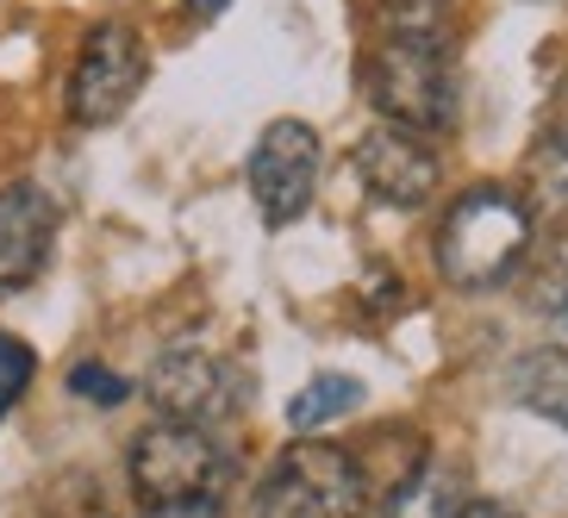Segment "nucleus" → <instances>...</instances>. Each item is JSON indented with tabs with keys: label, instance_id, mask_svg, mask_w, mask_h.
<instances>
[{
	"label": "nucleus",
	"instance_id": "1",
	"mask_svg": "<svg viewBox=\"0 0 568 518\" xmlns=\"http://www.w3.org/2000/svg\"><path fill=\"white\" fill-rule=\"evenodd\" d=\"M531 201L518 187L475 182L463 187L437 225V275L463 294H494L531 263Z\"/></svg>",
	"mask_w": 568,
	"mask_h": 518
},
{
	"label": "nucleus",
	"instance_id": "2",
	"mask_svg": "<svg viewBox=\"0 0 568 518\" xmlns=\"http://www.w3.org/2000/svg\"><path fill=\"white\" fill-rule=\"evenodd\" d=\"M368 506V468L344 444H287L251 494V518H356Z\"/></svg>",
	"mask_w": 568,
	"mask_h": 518
},
{
	"label": "nucleus",
	"instance_id": "3",
	"mask_svg": "<svg viewBox=\"0 0 568 518\" xmlns=\"http://www.w3.org/2000/svg\"><path fill=\"white\" fill-rule=\"evenodd\" d=\"M125 475H132L138 500L144 506H175V500H219L237 475V456L219 444L201 425H144L132 437V456H125Z\"/></svg>",
	"mask_w": 568,
	"mask_h": 518
},
{
	"label": "nucleus",
	"instance_id": "4",
	"mask_svg": "<svg viewBox=\"0 0 568 518\" xmlns=\"http://www.w3.org/2000/svg\"><path fill=\"white\" fill-rule=\"evenodd\" d=\"M363 94L382 113V125L413 138H444L463 113L450 57L413 51V44H375L363 63Z\"/></svg>",
	"mask_w": 568,
	"mask_h": 518
},
{
	"label": "nucleus",
	"instance_id": "5",
	"mask_svg": "<svg viewBox=\"0 0 568 518\" xmlns=\"http://www.w3.org/2000/svg\"><path fill=\"white\" fill-rule=\"evenodd\" d=\"M151 75V51H144V32L132 19H101L94 32L82 38L75 69H69V119L75 125H113L125 106L138 101V88Z\"/></svg>",
	"mask_w": 568,
	"mask_h": 518
},
{
	"label": "nucleus",
	"instance_id": "6",
	"mask_svg": "<svg viewBox=\"0 0 568 518\" xmlns=\"http://www.w3.org/2000/svg\"><path fill=\"white\" fill-rule=\"evenodd\" d=\"M318 163H325V144L306 119H268L251 151V201L263 225H294L313 206Z\"/></svg>",
	"mask_w": 568,
	"mask_h": 518
},
{
	"label": "nucleus",
	"instance_id": "7",
	"mask_svg": "<svg viewBox=\"0 0 568 518\" xmlns=\"http://www.w3.org/2000/svg\"><path fill=\"white\" fill-rule=\"evenodd\" d=\"M144 394H151V406L169 425H201V431H213L219 418H232L244 406V375L213 351L175 344V351H163L151 363Z\"/></svg>",
	"mask_w": 568,
	"mask_h": 518
},
{
	"label": "nucleus",
	"instance_id": "8",
	"mask_svg": "<svg viewBox=\"0 0 568 518\" xmlns=\"http://www.w3.org/2000/svg\"><path fill=\"white\" fill-rule=\"evenodd\" d=\"M363 187L375 194L382 206H400V213H418V206L437 194L444 182V163H437L432 138H413V132H394V125H368L351 151Z\"/></svg>",
	"mask_w": 568,
	"mask_h": 518
},
{
	"label": "nucleus",
	"instance_id": "9",
	"mask_svg": "<svg viewBox=\"0 0 568 518\" xmlns=\"http://www.w3.org/2000/svg\"><path fill=\"white\" fill-rule=\"evenodd\" d=\"M57 244V201L38 182L0 187V301L32 287Z\"/></svg>",
	"mask_w": 568,
	"mask_h": 518
},
{
	"label": "nucleus",
	"instance_id": "10",
	"mask_svg": "<svg viewBox=\"0 0 568 518\" xmlns=\"http://www.w3.org/2000/svg\"><path fill=\"white\" fill-rule=\"evenodd\" d=\"M463 506V475L444 463H418L382 494V518H456Z\"/></svg>",
	"mask_w": 568,
	"mask_h": 518
},
{
	"label": "nucleus",
	"instance_id": "11",
	"mask_svg": "<svg viewBox=\"0 0 568 518\" xmlns=\"http://www.w3.org/2000/svg\"><path fill=\"white\" fill-rule=\"evenodd\" d=\"M456 0H387L382 7V44H413V51L450 57L456 44Z\"/></svg>",
	"mask_w": 568,
	"mask_h": 518
},
{
	"label": "nucleus",
	"instance_id": "12",
	"mask_svg": "<svg viewBox=\"0 0 568 518\" xmlns=\"http://www.w3.org/2000/svg\"><path fill=\"white\" fill-rule=\"evenodd\" d=\"M518 406H531L537 418H550L568 431V351H531L518 356L513 375H506Z\"/></svg>",
	"mask_w": 568,
	"mask_h": 518
},
{
	"label": "nucleus",
	"instance_id": "13",
	"mask_svg": "<svg viewBox=\"0 0 568 518\" xmlns=\"http://www.w3.org/2000/svg\"><path fill=\"white\" fill-rule=\"evenodd\" d=\"M356 406H363V382L332 368V375H313V382L287 400V425H294V431H325L337 418H351Z\"/></svg>",
	"mask_w": 568,
	"mask_h": 518
},
{
	"label": "nucleus",
	"instance_id": "14",
	"mask_svg": "<svg viewBox=\"0 0 568 518\" xmlns=\"http://www.w3.org/2000/svg\"><path fill=\"white\" fill-rule=\"evenodd\" d=\"M525 187H531L537 206H568V125H550V132L531 144V163H525Z\"/></svg>",
	"mask_w": 568,
	"mask_h": 518
},
{
	"label": "nucleus",
	"instance_id": "15",
	"mask_svg": "<svg viewBox=\"0 0 568 518\" xmlns=\"http://www.w3.org/2000/svg\"><path fill=\"white\" fill-rule=\"evenodd\" d=\"M531 306L537 313H568V237H556V244H544V256H537L531 268Z\"/></svg>",
	"mask_w": 568,
	"mask_h": 518
},
{
	"label": "nucleus",
	"instance_id": "16",
	"mask_svg": "<svg viewBox=\"0 0 568 518\" xmlns=\"http://www.w3.org/2000/svg\"><path fill=\"white\" fill-rule=\"evenodd\" d=\"M32 375H38V356H32V344H19L13 332H0V418L19 406V394L32 387Z\"/></svg>",
	"mask_w": 568,
	"mask_h": 518
},
{
	"label": "nucleus",
	"instance_id": "17",
	"mask_svg": "<svg viewBox=\"0 0 568 518\" xmlns=\"http://www.w3.org/2000/svg\"><path fill=\"white\" fill-rule=\"evenodd\" d=\"M69 394H82V400H94V406H119L132 387H125V375H113L106 363H75L69 368Z\"/></svg>",
	"mask_w": 568,
	"mask_h": 518
},
{
	"label": "nucleus",
	"instance_id": "18",
	"mask_svg": "<svg viewBox=\"0 0 568 518\" xmlns=\"http://www.w3.org/2000/svg\"><path fill=\"white\" fill-rule=\"evenodd\" d=\"M144 518H232L225 500H175V506H151Z\"/></svg>",
	"mask_w": 568,
	"mask_h": 518
},
{
	"label": "nucleus",
	"instance_id": "19",
	"mask_svg": "<svg viewBox=\"0 0 568 518\" xmlns=\"http://www.w3.org/2000/svg\"><path fill=\"white\" fill-rule=\"evenodd\" d=\"M456 518H518L513 506H500V500H463L456 506Z\"/></svg>",
	"mask_w": 568,
	"mask_h": 518
},
{
	"label": "nucleus",
	"instance_id": "20",
	"mask_svg": "<svg viewBox=\"0 0 568 518\" xmlns=\"http://www.w3.org/2000/svg\"><path fill=\"white\" fill-rule=\"evenodd\" d=\"M187 7H194V13H201V19H213V13H225L232 0H187Z\"/></svg>",
	"mask_w": 568,
	"mask_h": 518
},
{
	"label": "nucleus",
	"instance_id": "21",
	"mask_svg": "<svg viewBox=\"0 0 568 518\" xmlns=\"http://www.w3.org/2000/svg\"><path fill=\"white\" fill-rule=\"evenodd\" d=\"M562 325H568V313H562Z\"/></svg>",
	"mask_w": 568,
	"mask_h": 518
}]
</instances>
